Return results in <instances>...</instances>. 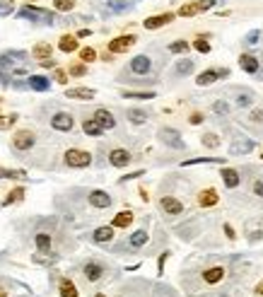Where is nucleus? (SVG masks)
I'll return each instance as SVG.
<instances>
[{
    "instance_id": "f257e3e1",
    "label": "nucleus",
    "mask_w": 263,
    "mask_h": 297,
    "mask_svg": "<svg viewBox=\"0 0 263 297\" xmlns=\"http://www.w3.org/2000/svg\"><path fill=\"white\" fill-rule=\"evenodd\" d=\"M27 60V54L24 51H2L0 54V82L7 85L10 77H17V75H27V68H17V63H24Z\"/></svg>"
},
{
    "instance_id": "f03ea898",
    "label": "nucleus",
    "mask_w": 263,
    "mask_h": 297,
    "mask_svg": "<svg viewBox=\"0 0 263 297\" xmlns=\"http://www.w3.org/2000/svg\"><path fill=\"white\" fill-rule=\"evenodd\" d=\"M19 19H29V22H41V24H53L56 22V15L44 10V7H37V5H24L19 7L17 12Z\"/></svg>"
},
{
    "instance_id": "7ed1b4c3",
    "label": "nucleus",
    "mask_w": 263,
    "mask_h": 297,
    "mask_svg": "<svg viewBox=\"0 0 263 297\" xmlns=\"http://www.w3.org/2000/svg\"><path fill=\"white\" fill-rule=\"evenodd\" d=\"M65 165L73 169H82V167H90L92 165V155L85 152V150H68L65 152Z\"/></svg>"
},
{
    "instance_id": "20e7f679",
    "label": "nucleus",
    "mask_w": 263,
    "mask_h": 297,
    "mask_svg": "<svg viewBox=\"0 0 263 297\" xmlns=\"http://www.w3.org/2000/svg\"><path fill=\"white\" fill-rule=\"evenodd\" d=\"M34 143H37V135H34L32 130H17L15 138H12V148L17 150V152H27V150H32L34 148Z\"/></svg>"
},
{
    "instance_id": "39448f33",
    "label": "nucleus",
    "mask_w": 263,
    "mask_h": 297,
    "mask_svg": "<svg viewBox=\"0 0 263 297\" xmlns=\"http://www.w3.org/2000/svg\"><path fill=\"white\" fill-rule=\"evenodd\" d=\"M159 140L164 143V145H169V148L174 150H184L186 148V143H184V138H181V133L179 130H174V128H159Z\"/></svg>"
},
{
    "instance_id": "423d86ee",
    "label": "nucleus",
    "mask_w": 263,
    "mask_h": 297,
    "mask_svg": "<svg viewBox=\"0 0 263 297\" xmlns=\"http://www.w3.org/2000/svg\"><path fill=\"white\" fill-rule=\"evenodd\" d=\"M128 70L133 75H148L152 70V60L150 56H145V54H140V56L131 58V63H128Z\"/></svg>"
},
{
    "instance_id": "0eeeda50",
    "label": "nucleus",
    "mask_w": 263,
    "mask_h": 297,
    "mask_svg": "<svg viewBox=\"0 0 263 297\" xmlns=\"http://www.w3.org/2000/svg\"><path fill=\"white\" fill-rule=\"evenodd\" d=\"M51 126L56 130H60V133H70L73 126H75V121H73V116L68 112H58V114H53V119H51Z\"/></svg>"
},
{
    "instance_id": "6e6552de",
    "label": "nucleus",
    "mask_w": 263,
    "mask_h": 297,
    "mask_svg": "<svg viewBox=\"0 0 263 297\" xmlns=\"http://www.w3.org/2000/svg\"><path fill=\"white\" fill-rule=\"evenodd\" d=\"M138 41V37H133V34H126V37H116L109 41V51L111 54H123V51H128L133 44Z\"/></svg>"
},
{
    "instance_id": "1a4fd4ad",
    "label": "nucleus",
    "mask_w": 263,
    "mask_h": 297,
    "mask_svg": "<svg viewBox=\"0 0 263 297\" xmlns=\"http://www.w3.org/2000/svg\"><path fill=\"white\" fill-rule=\"evenodd\" d=\"M215 5V0H201V2H191V5H184L181 10H179V15L181 17H193V15H198V12H203V10H210Z\"/></svg>"
},
{
    "instance_id": "9d476101",
    "label": "nucleus",
    "mask_w": 263,
    "mask_h": 297,
    "mask_svg": "<svg viewBox=\"0 0 263 297\" xmlns=\"http://www.w3.org/2000/svg\"><path fill=\"white\" fill-rule=\"evenodd\" d=\"M104 2H106L104 15H123V12L133 10V2H128V0H104Z\"/></svg>"
},
{
    "instance_id": "9b49d317",
    "label": "nucleus",
    "mask_w": 263,
    "mask_h": 297,
    "mask_svg": "<svg viewBox=\"0 0 263 297\" xmlns=\"http://www.w3.org/2000/svg\"><path fill=\"white\" fill-rule=\"evenodd\" d=\"M111 196L106 193V191H102V188H97L90 193V205L92 208H99V210H104V208H111Z\"/></svg>"
},
{
    "instance_id": "f8f14e48",
    "label": "nucleus",
    "mask_w": 263,
    "mask_h": 297,
    "mask_svg": "<svg viewBox=\"0 0 263 297\" xmlns=\"http://www.w3.org/2000/svg\"><path fill=\"white\" fill-rule=\"evenodd\" d=\"M27 87L34 90V92H49L51 90V80L44 77V75H29L27 77Z\"/></svg>"
},
{
    "instance_id": "ddd939ff",
    "label": "nucleus",
    "mask_w": 263,
    "mask_h": 297,
    "mask_svg": "<svg viewBox=\"0 0 263 297\" xmlns=\"http://www.w3.org/2000/svg\"><path fill=\"white\" fill-rule=\"evenodd\" d=\"M239 65H242V70L249 75H256L261 70V60L256 56H251V54H242V56H239Z\"/></svg>"
},
{
    "instance_id": "4468645a",
    "label": "nucleus",
    "mask_w": 263,
    "mask_h": 297,
    "mask_svg": "<svg viewBox=\"0 0 263 297\" xmlns=\"http://www.w3.org/2000/svg\"><path fill=\"white\" fill-rule=\"evenodd\" d=\"M82 273H85V278L90 280V283H97V280L104 276V266L97 263V261H87V263L82 266Z\"/></svg>"
},
{
    "instance_id": "2eb2a0df",
    "label": "nucleus",
    "mask_w": 263,
    "mask_h": 297,
    "mask_svg": "<svg viewBox=\"0 0 263 297\" xmlns=\"http://www.w3.org/2000/svg\"><path fill=\"white\" fill-rule=\"evenodd\" d=\"M109 162H111L113 167H126V165H131V152L123 148H116L109 152Z\"/></svg>"
},
{
    "instance_id": "dca6fc26",
    "label": "nucleus",
    "mask_w": 263,
    "mask_h": 297,
    "mask_svg": "<svg viewBox=\"0 0 263 297\" xmlns=\"http://www.w3.org/2000/svg\"><path fill=\"white\" fill-rule=\"evenodd\" d=\"M159 208H162L167 215H179V213H184L181 201H176V198H171V196H164V198L159 201Z\"/></svg>"
},
{
    "instance_id": "f3484780",
    "label": "nucleus",
    "mask_w": 263,
    "mask_h": 297,
    "mask_svg": "<svg viewBox=\"0 0 263 297\" xmlns=\"http://www.w3.org/2000/svg\"><path fill=\"white\" fill-rule=\"evenodd\" d=\"M94 121L104 130H111L113 126H116V119H113L111 112H106V109H97V112H94Z\"/></svg>"
},
{
    "instance_id": "a211bd4d",
    "label": "nucleus",
    "mask_w": 263,
    "mask_h": 297,
    "mask_svg": "<svg viewBox=\"0 0 263 297\" xmlns=\"http://www.w3.org/2000/svg\"><path fill=\"white\" fill-rule=\"evenodd\" d=\"M225 75H229L227 68H222V70H206V73H201L198 77H196V82L203 87V85H212L217 77H225Z\"/></svg>"
},
{
    "instance_id": "6ab92c4d",
    "label": "nucleus",
    "mask_w": 263,
    "mask_h": 297,
    "mask_svg": "<svg viewBox=\"0 0 263 297\" xmlns=\"http://www.w3.org/2000/svg\"><path fill=\"white\" fill-rule=\"evenodd\" d=\"M171 19H174L171 12H164V15H152V17L145 19V29H159V27L169 24Z\"/></svg>"
},
{
    "instance_id": "aec40b11",
    "label": "nucleus",
    "mask_w": 263,
    "mask_h": 297,
    "mask_svg": "<svg viewBox=\"0 0 263 297\" xmlns=\"http://www.w3.org/2000/svg\"><path fill=\"white\" fill-rule=\"evenodd\" d=\"M65 97L68 99H85V102H90V99L97 97V92H94L92 87H73V90L65 92Z\"/></svg>"
},
{
    "instance_id": "412c9836",
    "label": "nucleus",
    "mask_w": 263,
    "mask_h": 297,
    "mask_svg": "<svg viewBox=\"0 0 263 297\" xmlns=\"http://www.w3.org/2000/svg\"><path fill=\"white\" fill-rule=\"evenodd\" d=\"M251 150H254V143L242 138V140H234V143L229 145V155H249Z\"/></svg>"
},
{
    "instance_id": "4be33fe9",
    "label": "nucleus",
    "mask_w": 263,
    "mask_h": 297,
    "mask_svg": "<svg viewBox=\"0 0 263 297\" xmlns=\"http://www.w3.org/2000/svg\"><path fill=\"white\" fill-rule=\"evenodd\" d=\"M222 278H225V268H222V266H212V268H208L206 273H203V280L210 283V285L220 283Z\"/></svg>"
},
{
    "instance_id": "5701e85b",
    "label": "nucleus",
    "mask_w": 263,
    "mask_h": 297,
    "mask_svg": "<svg viewBox=\"0 0 263 297\" xmlns=\"http://www.w3.org/2000/svg\"><path fill=\"white\" fill-rule=\"evenodd\" d=\"M92 239L97 241V244H106V241H111L113 239V227H97L94 230V235H92Z\"/></svg>"
},
{
    "instance_id": "b1692460",
    "label": "nucleus",
    "mask_w": 263,
    "mask_h": 297,
    "mask_svg": "<svg viewBox=\"0 0 263 297\" xmlns=\"http://www.w3.org/2000/svg\"><path fill=\"white\" fill-rule=\"evenodd\" d=\"M145 244H148V232H145V230L133 232L131 239H128V246H131V249H140V246H145Z\"/></svg>"
},
{
    "instance_id": "393cba45",
    "label": "nucleus",
    "mask_w": 263,
    "mask_h": 297,
    "mask_svg": "<svg viewBox=\"0 0 263 297\" xmlns=\"http://www.w3.org/2000/svg\"><path fill=\"white\" fill-rule=\"evenodd\" d=\"M82 130H85V135H92V138H97V135H102V133H104V128H102V126H99L94 119H85Z\"/></svg>"
},
{
    "instance_id": "a878e982",
    "label": "nucleus",
    "mask_w": 263,
    "mask_h": 297,
    "mask_svg": "<svg viewBox=\"0 0 263 297\" xmlns=\"http://www.w3.org/2000/svg\"><path fill=\"white\" fill-rule=\"evenodd\" d=\"M34 244H37V249L41 254H49V251H51V237H49L46 232H39L37 237H34Z\"/></svg>"
},
{
    "instance_id": "bb28decb",
    "label": "nucleus",
    "mask_w": 263,
    "mask_h": 297,
    "mask_svg": "<svg viewBox=\"0 0 263 297\" xmlns=\"http://www.w3.org/2000/svg\"><path fill=\"white\" fill-rule=\"evenodd\" d=\"M58 49H60L63 54H73V51L77 49V39L75 37H68V34H65V37H60V41H58Z\"/></svg>"
},
{
    "instance_id": "cd10ccee",
    "label": "nucleus",
    "mask_w": 263,
    "mask_h": 297,
    "mask_svg": "<svg viewBox=\"0 0 263 297\" xmlns=\"http://www.w3.org/2000/svg\"><path fill=\"white\" fill-rule=\"evenodd\" d=\"M222 179H225V186L227 188H237L239 186V174L234 172V169H222Z\"/></svg>"
},
{
    "instance_id": "c85d7f7f",
    "label": "nucleus",
    "mask_w": 263,
    "mask_h": 297,
    "mask_svg": "<svg viewBox=\"0 0 263 297\" xmlns=\"http://www.w3.org/2000/svg\"><path fill=\"white\" fill-rule=\"evenodd\" d=\"M193 73V60L191 58H181L179 63H176V68H174V75H191Z\"/></svg>"
},
{
    "instance_id": "c756f323",
    "label": "nucleus",
    "mask_w": 263,
    "mask_h": 297,
    "mask_svg": "<svg viewBox=\"0 0 263 297\" xmlns=\"http://www.w3.org/2000/svg\"><path fill=\"white\" fill-rule=\"evenodd\" d=\"M198 203L203 205V208H210V205L217 203V193L212 191V188H208V191H203L201 196H198Z\"/></svg>"
},
{
    "instance_id": "7c9ffc66",
    "label": "nucleus",
    "mask_w": 263,
    "mask_h": 297,
    "mask_svg": "<svg viewBox=\"0 0 263 297\" xmlns=\"http://www.w3.org/2000/svg\"><path fill=\"white\" fill-rule=\"evenodd\" d=\"M131 223H133V213L131 210H123V213H118V215L113 218L111 227H128Z\"/></svg>"
},
{
    "instance_id": "2f4dec72",
    "label": "nucleus",
    "mask_w": 263,
    "mask_h": 297,
    "mask_svg": "<svg viewBox=\"0 0 263 297\" xmlns=\"http://www.w3.org/2000/svg\"><path fill=\"white\" fill-rule=\"evenodd\" d=\"M128 121L135 123V126H140V123L148 121V112H143V109H128Z\"/></svg>"
},
{
    "instance_id": "473e14b6",
    "label": "nucleus",
    "mask_w": 263,
    "mask_h": 297,
    "mask_svg": "<svg viewBox=\"0 0 263 297\" xmlns=\"http://www.w3.org/2000/svg\"><path fill=\"white\" fill-rule=\"evenodd\" d=\"M60 297H77V288L70 280H60Z\"/></svg>"
},
{
    "instance_id": "72a5a7b5",
    "label": "nucleus",
    "mask_w": 263,
    "mask_h": 297,
    "mask_svg": "<svg viewBox=\"0 0 263 297\" xmlns=\"http://www.w3.org/2000/svg\"><path fill=\"white\" fill-rule=\"evenodd\" d=\"M34 58H39V60L51 58V46H49V44H37V46H34Z\"/></svg>"
},
{
    "instance_id": "f704fd0d",
    "label": "nucleus",
    "mask_w": 263,
    "mask_h": 297,
    "mask_svg": "<svg viewBox=\"0 0 263 297\" xmlns=\"http://www.w3.org/2000/svg\"><path fill=\"white\" fill-rule=\"evenodd\" d=\"M0 179H24L22 169H2L0 167Z\"/></svg>"
},
{
    "instance_id": "c9c22d12",
    "label": "nucleus",
    "mask_w": 263,
    "mask_h": 297,
    "mask_svg": "<svg viewBox=\"0 0 263 297\" xmlns=\"http://www.w3.org/2000/svg\"><path fill=\"white\" fill-rule=\"evenodd\" d=\"M24 198V188H15V191H10V196L2 201V205H12V203H17V201H22Z\"/></svg>"
},
{
    "instance_id": "e433bc0d",
    "label": "nucleus",
    "mask_w": 263,
    "mask_h": 297,
    "mask_svg": "<svg viewBox=\"0 0 263 297\" xmlns=\"http://www.w3.org/2000/svg\"><path fill=\"white\" fill-rule=\"evenodd\" d=\"M53 7L58 12H70L75 7V0H53Z\"/></svg>"
},
{
    "instance_id": "4c0bfd02",
    "label": "nucleus",
    "mask_w": 263,
    "mask_h": 297,
    "mask_svg": "<svg viewBox=\"0 0 263 297\" xmlns=\"http://www.w3.org/2000/svg\"><path fill=\"white\" fill-rule=\"evenodd\" d=\"M210 162H220L217 157H196V160H186L184 167H191V165H210Z\"/></svg>"
},
{
    "instance_id": "58836bf2",
    "label": "nucleus",
    "mask_w": 263,
    "mask_h": 297,
    "mask_svg": "<svg viewBox=\"0 0 263 297\" xmlns=\"http://www.w3.org/2000/svg\"><path fill=\"white\" fill-rule=\"evenodd\" d=\"M121 97H126V99H152L157 94L155 92H123Z\"/></svg>"
},
{
    "instance_id": "ea45409f",
    "label": "nucleus",
    "mask_w": 263,
    "mask_h": 297,
    "mask_svg": "<svg viewBox=\"0 0 263 297\" xmlns=\"http://www.w3.org/2000/svg\"><path fill=\"white\" fill-rule=\"evenodd\" d=\"M203 145H206V148H217V145H220V138H217L215 133H206V135H203Z\"/></svg>"
},
{
    "instance_id": "a19ab883",
    "label": "nucleus",
    "mask_w": 263,
    "mask_h": 297,
    "mask_svg": "<svg viewBox=\"0 0 263 297\" xmlns=\"http://www.w3.org/2000/svg\"><path fill=\"white\" fill-rule=\"evenodd\" d=\"M169 51H171V54H186L188 44H186V41H174V44L169 46Z\"/></svg>"
},
{
    "instance_id": "79ce46f5",
    "label": "nucleus",
    "mask_w": 263,
    "mask_h": 297,
    "mask_svg": "<svg viewBox=\"0 0 263 297\" xmlns=\"http://www.w3.org/2000/svg\"><path fill=\"white\" fill-rule=\"evenodd\" d=\"M80 58H82L85 63H92V60H97V51H94V49H82V51H80Z\"/></svg>"
},
{
    "instance_id": "37998d69",
    "label": "nucleus",
    "mask_w": 263,
    "mask_h": 297,
    "mask_svg": "<svg viewBox=\"0 0 263 297\" xmlns=\"http://www.w3.org/2000/svg\"><path fill=\"white\" fill-rule=\"evenodd\" d=\"M259 39H261V32H259V29H254V32H249V34H246V44H249V46H256V44H259Z\"/></svg>"
},
{
    "instance_id": "c03bdc74",
    "label": "nucleus",
    "mask_w": 263,
    "mask_h": 297,
    "mask_svg": "<svg viewBox=\"0 0 263 297\" xmlns=\"http://www.w3.org/2000/svg\"><path fill=\"white\" fill-rule=\"evenodd\" d=\"M212 109H215V114L227 116V114H229V104H227V102H215V104H212Z\"/></svg>"
},
{
    "instance_id": "a18cd8bd",
    "label": "nucleus",
    "mask_w": 263,
    "mask_h": 297,
    "mask_svg": "<svg viewBox=\"0 0 263 297\" xmlns=\"http://www.w3.org/2000/svg\"><path fill=\"white\" fill-rule=\"evenodd\" d=\"M193 46H196V51H201V54H208V51H210V44H208L206 39H196Z\"/></svg>"
},
{
    "instance_id": "49530a36",
    "label": "nucleus",
    "mask_w": 263,
    "mask_h": 297,
    "mask_svg": "<svg viewBox=\"0 0 263 297\" xmlns=\"http://www.w3.org/2000/svg\"><path fill=\"white\" fill-rule=\"evenodd\" d=\"M17 121V116H7V119H0V128H7V126H12Z\"/></svg>"
},
{
    "instance_id": "de8ad7c7",
    "label": "nucleus",
    "mask_w": 263,
    "mask_h": 297,
    "mask_svg": "<svg viewBox=\"0 0 263 297\" xmlns=\"http://www.w3.org/2000/svg\"><path fill=\"white\" fill-rule=\"evenodd\" d=\"M70 75H75V77L85 75V65H80V63H77V65H73V68H70Z\"/></svg>"
},
{
    "instance_id": "09e8293b",
    "label": "nucleus",
    "mask_w": 263,
    "mask_h": 297,
    "mask_svg": "<svg viewBox=\"0 0 263 297\" xmlns=\"http://www.w3.org/2000/svg\"><path fill=\"white\" fill-rule=\"evenodd\" d=\"M53 77H56V80L60 82V85H65V82H68V75L63 73V70H56V75H53Z\"/></svg>"
},
{
    "instance_id": "8fccbe9b",
    "label": "nucleus",
    "mask_w": 263,
    "mask_h": 297,
    "mask_svg": "<svg viewBox=\"0 0 263 297\" xmlns=\"http://www.w3.org/2000/svg\"><path fill=\"white\" fill-rule=\"evenodd\" d=\"M237 104H239V107H249V104H251V97H249V94L239 97V99H237Z\"/></svg>"
},
{
    "instance_id": "3c124183",
    "label": "nucleus",
    "mask_w": 263,
    "mask_h": 297,
    "mask_svg": "<svg viewBox=\"0 0 263 297\" xmlns=\"http://www.w3.org/2000/svg\"><path fill=\"white\" fill-rule=\"evenodd\" d=\"M201 121H203V114H191V123L193 126H198Z\"/></svg>"
},
{
    "instance_id": "603ef678",
    "label": "nucleus",
    "mask_w": 263,
    "mask_h": 297,
    "mask_svg": "<svg viewBox=\"0 0 263 297\" xmlns=\"http://www.w3.org/2000/svg\"><path fill=\"white\" fill-rule=\"evenodd\" d=\"M254 193H256V196H263V181H256V184H254Z\"/></svg>"
},
{
    "instance_id": "864d4df0",
    "label": "nucleus",
    "mask_w": 263,
    "mask_h": 297,
    "mask_svg": "<svg viewBox=\"0 0 263 297\" xmlns=\"http://www.w3.org/2000/svg\"><path fill=\"white\" fill-rule=\"evenodd\" d=\"M167 256H169V254H167V251H164V254H162V256H159V273H162V271H164V261H167Z\"/></svg>"
},
{
    "instance_id": "5fc2aeb1",
    "label": "nucleus",
    "mask_w": 263,
    "mask_h": 297,
    "mask_svg": "<svg viewBox=\"0 0 263 297\" xmlns=\"http://www.w3.org/2000/svg\"><path fill=\"white\" fill-rule=\"evenodd\" d=\"M225 232H227V237H229V239H234V230H232L229 225H225Z\"/></svg>"
},
{
    "instance_id": "6e6d98bb",
    "label": "nucleus",
    "mask_w": 263,
    "mask_h": 297,
    "mask_svg": "<svg viewBox=\"0 0 263 297\" xmlns=\"http://www.w3.org/2000/svg\"><path fill=\"white\" fill-rule=\"evenodd\" d=\"M251 119H254V121H261L263 114H261V112H254V114H251Z\"/></svg>"
},
{
    "instance_id": "4d7b16f0",
    "label": "nucleus",
    "mask_w": 263,
    "mask_h": 297,
    "mask_svg": "<svg viewBox=\"0 0 263 297\" xmlns=\"http://www.w3.org/2000/svg\"><path fill=\"white\" fill-rule=\"evenodd\" d=\"M256 293H259V295H263V280H261V283H259V288H256Z\"/></svg>"
},
{
    "instance_id": "13d9d810",
    "label": "nucleus",
    "mask_w": 263,
    "mask_h": 297,
    "mask_svg": "<svg viewBox=\"0 0 263 297\" xmlns=\"http://www.w3.org/2000/svg\"><path fill=\"white\" fill-rule=\"evenodd\" d=\"M0 297H5V290H0Z\"/></svg>"
},
{
    "instance_id": "bf43d9fd",
    "label": "nucleus",
    "mask_w": 263,
    "mask_h": 297,
    "mask_svg": "<svg viewBox=\"0 0 263 297\" xmlns=\"http://www.w3.org/2000/svg\"><path fill=\"white\" fill-rule=\"evenodd\" d=\"M97 297H104V295H97Z\"/></svg>"
}]
</instances>
